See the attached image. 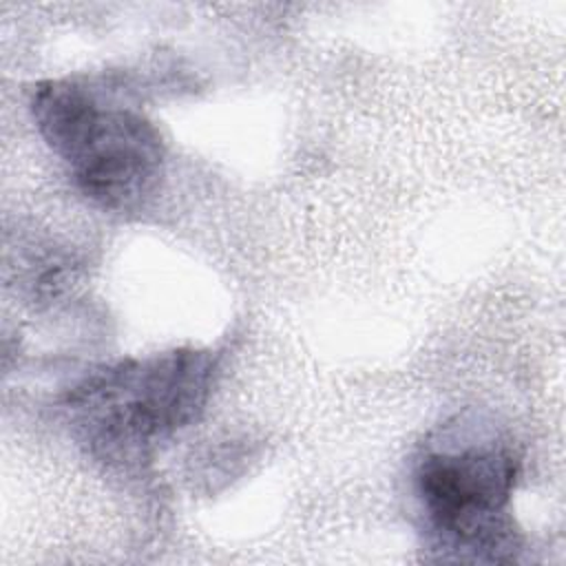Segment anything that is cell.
Listing matches in <instances>:
<instances>
[{
	"label": "cell",
	"mask_w": 566,
	"mask_h": 566,
	"mask_svg": "<svg viewBox=\"0 0 566 566\" xmlns=\"http://www.w3.org/2000/svg\"><path fill=\"white\" fill-rule=\"evenodd\" d=\"M31 115L75 186L99 208L135 210L155 195L166 146L142 113L104 104L77 82L44 80L31 93Z\"/></svg>",
	"instance_id": "cell-2"
},
{
	"label": "cell",
	"mask_w": 566,
	"mask_h": 566,
	"mask_svg": "<svg viewBox=\"0 0 566 566\" xmlns=\"http://www.w3.org/2000/svg\"><path fill=\"white\" fill-rule=\"evenodd\" d=\"M520 458L497 433L447 422L416 462V491L436 535L475 559H511L515 542L511 495Z\"/></svg>",
	"instance_id": "cell-3"
},
{
	"label": "cell",
	"mask_w": 566,
	"mask_h": 566,
	"mask_svg": "<svg viewBox=\"0 0 566 566\" xmlns=\"http://www.w3.org/2000/svg\"><path fill=\"white\" fill-rule=\"evenodd\" d=\"M214 378L217 356L210 349L122 358L77 382L64 409L91 455L137 464L203 413Z\"/></svg>",
	"instance_id": "cell-1"
}]
</instances>
